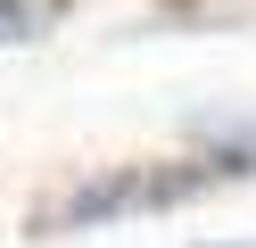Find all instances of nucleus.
I'll use <instances>...</instances> for the list:
<instances>
[{
  "mask_svg": "<svg viewBox=\"0 0 256 248\" xmlns=\"http://www.w3.org/2000/svg\"><path fill=\"white\" fill-rule=\"evenodd\" d=\"M58 0H0V42H42Z\"/></svg>",
  "mask_w": 256,
  "mask_h": 248,
  "instance_id": "obj_1",
  "label": "nucleus"
}]
</instances>
